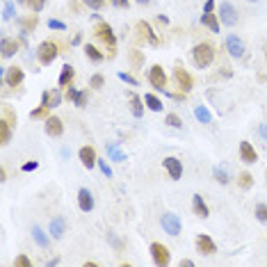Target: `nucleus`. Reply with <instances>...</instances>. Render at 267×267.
<instances>
[{
    "mask_svg": "<svg viewBox=\"0 0 267 267\" xmlns=\"http://www.w3.org/2000/svg\"><path fill=\"white\" fill-rule=\"evenodd\" d=\"M192 60H194V64L199 69H208L212 64V60H215V48L210 43H197L192 48Z\"/></svg>",
    "mask_w": 267,
    "mask_h": 267,
    "instance_id": "obj_1",
    "label": "nucleus"
},
{
    "mask_svg": "<svg viewBox=\"0 0 267 267\" xmlns=\"http://www.w3.org/2000/svg\"><path fill=\"white\" fill-rule=\"evenodd\" d=\"M57 53H60V46H57L55 41H41L39 48H37V60L41 64H53Z\"/></svg>",
    "mask_w": 267,
    "mask_h": 267,
    "instance_id": "obj_2",
    "label": "nucleus"
},
{
    "mask_svg": "<svg viewBox=\"0 0 267 267\" xmlns=\"http://www.w3.org/2000/svg\"><path fill=\"white\" fill-rule=\"evenodd\" d=\"M148 82L153 84L155 89L164 92V87H167V73H164V69H162L160 64H153L148 69Z\"/></svg>",
    "mask_w": 267,
    "mask_h": 267,
    "instance_id": "obj_3",
    "label": "nucleus"
},
{
    "mask_svg": "<svg viewBox=\"0 0 267 267\" xmlns=\"http://www.w3.org/2000/svg\"><path fill=\"white\" fill-rule=\"evenodd\" d=\"M174 80H176V84L181 87V92H183V94H187L192 87H194L192 76L187 73V69H183V66H176V69H174Z\"/></svg>",
    "mask_w": 267,
    "mask_h": 267,
    "instance_id": "obj_4",
    "label": "nucleus"
},
{
    "mask_svg": "<svg viewBox=\"0 0 267 267\" xmlns=\"http://www.w3.org/2000/svg\"><path fill=\"white\" fill-rule=\"evenodd\" d=\"M94 35L99 37L103 43H107V46H114V43H117V37H114L112 28H110L105 21H99V23H96V28H94Z\"/></svg>",
    "mask_w": 267,
    "mask_h": 267,
    "instance_id": "obj_5",
    "label": "nucleus"
},
{
    "mask_svg": "<svg viewBox=\"0 0 267 267\" xmlns=\"http://www.w3.org/2000/svg\"><path fill=\"white\" fill-rule=\"evenodd\" d=\"M135 30H137V39H140V41H146V43H151V46H158V37L153 35V28H151L146 21H137Z\"/></svg>",
    "mask_w": 267,
    "mask_h": 267,
    "instance_id": "obj_6",
    "label": "nucleus"
},
{
    "mask_svg": "<svg viewBox=\"0 0 267 267\" xmlns=\"http://www.w3.org/2000/svg\"><path fill=\"white\" fill-rule=\"evenodd\" d=\"M151 256H153V263L155 265H169V249L164 245H162V242H153V245H151Z\"/></svg>",
    "mask_w": 267,
    "mask_h": 267,
    "instance_id": "obj_7",
    "label": "nucleus"
},
{
    "mask_svg": "<svg viewBox=\"0 0 267 267\" xmlns=\"http://www.w3.org/2000/svg\"><path fill=\"white\" fill-rule=\"evenodd\" d=\"M162 228H164V233H169V235H178V233H181V219H178V215H174V212L162 215Z\"/></svg>",
    "mask_w": 267,
    "mask_h": 267,
    "instance_id": "obj_8",
    "label": "nucleus"
},
{
    "mask_svg": "<svg viewBox=\"0 0 267 267\" xmlns=\"http://www.w3.org/2000/svg\"><path fill=\"white\" fill-rule=\"evenodd\" d=\"M162 167L169 171V178L181 181V176H183V164H181L178 158H164V160H162Z\"/></svg>",
    "mask_w": 267,
    "mask_h": 267,
    "instance_id": "obj_9",
    "label": "nucleus"
},
{
    "mask_svg": "<svg viewBox=\"0 0 267 267\" xmlns=\"http://www.w3.org/2000/svg\"><path fill=\"white\" fill-rule=\"evenodd\" d=\"M219 21L224 23V25H235L238 12H235V7H233L231 2H222V7H219Z\"/></svg>",
    "mask_w": 267,
    "mask_h": 267,
    "instance_id": "obj_10",
    "label": "nucleus"
},
{
    "mask_svg": "<svg viewBox=\"0 0 267 267\" xmlns=\"http://www.w3.org/2000/svg\"><path fill=\"white\" fill-rule=\"evenodd\" d=\"M197 249H199V253H201V256H210V253L217 251V245L212 242L210 235L201 233V235L197 238Z\"/></svg>",
    "mask_w": 267,
    "mask_h": 267,
    "instance_id": "obj_11",
    "label": "nucleus"
},
{
    "mask_svg": "<svg viewBox=\"0 0 267 267\" xmlns=\"http://www.w3.org/2000/svg\"><path fill=\"white\" fill-rule=\"evenodd\" d=\"M80 162H82V167L92 169L99 164V158H96V151H94V146H82L80 148Z\"/></svg>",
    "mask_w": 267,
    "mask_h": 267,
    "instance_id": "obj_12",
    "label": "nucleus"
},
{
    "mask_svg": "<svg viewBox=\"0 0 267 267\" xmlns=\"http://www.w3.org/2000/svg\"><path fill=\"white\" fill-rule=\"evenodd\" d=\"M62 133H64L62 119H60V117H48V119H46V135H50V137H62Z\"/></svg>",
    "mask_w": 267,
    "mask_h": 267,
    "instance_id": "obj_13",
    "label": "nucleus"
},
{
    "mask_svg": "<svg viewBox=\"0 0 267 267\" xmlns=\"http://www.w3.org/2000/svg\"><path fill=\"white\" fill-rule=\"evenodd\" d=\"M240 158H242V162H246V164H253V162L258 160V153H256V148H253L249 142H240Z\"/></svg>",
    "mask_w": 267,
    "mask_h": 267,
    "instance_id": "obj_14",
    "label": "nucleus"
},
{
    "mask_svg": "<svg viewBox=\"0 0 267 267\" xmlns=\"http://www.w3.org/2000/svg\"><path fill=\"white\" fill-rule=\"evenodd\" d=\"M226 48H228V53H231L233 57H242V55H245V43L240 41L235 35L226 37Z\"/></svg>",
    "mask_w": 267,
    "mask_h": 267,
    "instance_id": "obj_15",
    "label": "nucleus"
},
{
    "mask_svg": "<svg viewBox=\"0 0 267 267\" xmlns=\"http://www.w3.org/2000/svg\"><path fill=\"white\" fill-rule=\"evenodd\" d=\"M5 82H7V87H19V84L23 82V69L9 66L7 73H5Z\"/></svg>",
    "mask_w": 267,
    "mask_h": 267,
    "instance_id": "obj_16",
    "label": "nucleus"
},
{
    "mask_svg": "<svg viewBox=\"0 0 267 267\" xmlns=\"http://www.w3.org/2000/svg\"><path fill=\"white\" fill-rule=\"evenodd\" d=\"M78 205H80V210H84V212L94 210V197H92V192L84 190V187L78 192Z\"/></svg>",
    "mask_w": 267,
    "mask_h": 267,
    "instance_id": "obj_17",
    "label": "nucleus"
},
{
    "mask_svg": "<svg viewBox=\"0 0 267 267\" xmlns=\"http://www.w3.org/2000/svg\"><path fill=\"white\" fill-rule=\"evenodd\" d=\"M192 208H194V212H197V217H201V219H205L208 215H210L204 197H199V194H194V199H192Z\"/></svg>",
    "mask_w": 267,
    "mask_h": 267,
    "instance_id": "obj_18",
    "label": "nucleus"
},
{
    "mask_svg": "<svg viewBox=\"0 0 267 267\" xmlns=\"http://www.w3.org/2000/svg\"><path fill=\"white\" fill-rule=\"evenodd\" d=\"M19 46L21 43L16 41V39H2V43H0V50H2V57H12L19 50Z\"/></svg>",
    "mask_w": 267,
    "mask_h": 267,
    "instance_id": "obj_19",
    "label": "nucleus"
},
{
    "mask_svg": "<svg viewBox=\"0 0 267 267\" xmlns=\"http://www.w3.org/2000/svg\"><path fill=\"white\" fill-rule=\"evenodd\" d=\"M9 140H12V123L5 119H0V144L7 146Z\"/></svg>",
    "mask_w": 267,
    "mask_h": 267,
    "instance_id": "obj_20",
    "label": "nucleus"
},
{
    "mask_svg": "<svg viewBox=\"0 0 267 267\" xmlns=\"http://www.w3.org/2000/svg\"><path fill=\"white\" fill-rule=\"evenodd\" d=\"M201 23H204L208 30H212V32H219V25H222V21L217 19V14H204V19H201Z\"/></svg>",
    "mask_w": 267,
    "mask_h": 267,
    "instance_id": "obj_21",
    "label": "nucleus"
},
{
    "mask_svg": "<svg viewBox=\"0 0 267 267\" xmlns=\"http://www.w3.org/2000/svg\"><path fill=\"white\" fill-rule=\"evenodd\" d=\"M50 235L55 240H60L64 235V217H55L50 222Z\"/></svg>",
    "mask_w": 267,
    "mask_h": 267,
    "instance_id": "obj_22",
    "label": "nucleus"
},
{
    "mask_svg": "<svg viewBox=\"0 0 267 267\" xmlns=\"http://www.w3.org/2000/svg\"><path fill=\"white\" fill-rule=\"evenodd\" d=\"M73 76H76V71L71 69L69 64H64L62 73H60V84H62V87H69V84L73 82Z\"/></svg>",
    "mask_w": 267,
    "mask_h": 267,
    "instance_id": "obj_23",
    "label": "nucleus"
},
{
    "mask_svg": "<svg viewBox=\"0 0 267 267\" xmlns=\"http://www.w3.org/2000/svg\"><path fill=\"white\" fill-rule=\"evenodd\" d=\"M21 28H23V32H25V35H28V32H32V30L37 28V25H39V16L37 14H32V16H28V19H21Z\"/></svg>",
    "mask_w": 267,
    "mask_h": 267,
    "instance_id": "obj_24",
    "label": "nucleus"
},
{
    "mask_svg": "<svg viewBox=\"0 0 267 267\" xmlns=\"http://www.w3.org/2000/svg\"><path fill=\"white\" fill-rule=\"evenodd\" d=\"M107 155L112 158V160H117V162H123L126 160V153L119 148V144L114 142V144H107Z\"/></svg>",
    "mask_w": 267,
    "mask_h": 267,
    "instance_id": "obj_25",
    "label": "nucleus"
},
{
    "mask_svg": "<svg viewBox=\"0 0 267 267\" xmlns=\"http://www.w3.org/2000/svg\"><path fill=\"white\" fill-rule=\"evenodd\" d=\"M194 117H197L201 123H210V121H212V114L208 112V107H205V105H197V107H194Z\"/></svg>",
    "mask_w": 267,
    "mask_h": 267,
    "instance_id": "obj_26",
    "label": "nucleus"
},
{
    "mask_svg": "<svg viewBox=\"0 0 267 267\" xmlns=\"http://www.w3.org/2000/svg\"><path fill=\"white\" fill-rule=\"evenodd\" d=\"M84 55L89 57L92 62H103V53H101L96 46H89V43H87V46H84Z\"/></svg>",
    "mask_w": 267,
    "mask_h": 267,
    "instance_id": "obj_27",
    "label": "nucleus"
},
{
    "mask_svg": "<svg viewBox=\"0 0 267 267\" xmlns=\"http://www.w3.org/2000/svg\"><path fill=\"white\" fill-rule=\"evenodd\" d=\"M130 110H133L135 117H142V114H144V105H142V99H140V96H135V94H130Z\"/></svg>",
    "mask_w": 267,
    "mask_h": 267,
    "instance_id": "obj_28",
    "label": "nucleus"
},
{
    "mask_svg": "<svg viewBox=\"0 0 267 267\" xmlns=\"http://www.w3.org/2000/svg\"><path fill=\"white\" fill-rule=\"evenodd\" d=\"M144 103H146L153 112H160L162 110V101L158 99V96H153V94H146V96H144Z\"/></svg>",
    "mask_w": 267,
    "mask_h": 267,
    "instance_id": "obj_29",
    "label": "nucleus"
},
{
    "mask_svg": "<svg viewBox=\"0 0 267 267\" xmlns=\"http://www.w3.org/2000/svg\"><path fill=\"white\" fill-rule=\"evenodd\" d=\"M251 183H253V176L249 174V171H242V174L238 176V185L242 187V190H249V187H251Z\"/></svg>",
    "mask_w": 267,
    "mask_h": 267,
    "instance_id": "obj_30",
    "label": "nucleus"
},
{
    "mask_svg": "<svg viewBox=\"0 0 267 267\" xmlns=\"http://www.w3.org/2000/svg\"><path fill=\"white\" fill-rule=\"evenodd\" d=\"M32 235H35V240H37V245H39V246H48V235H46L39 226L32 228Z\"/></svg>",
    "mask_w": 267,
    "mask_h": 267,
    "instance_id": "obj_31",
    "label": "nucleus"
},
{
    "mask_svg": "<svg viewBox=\"0 0 267 267\" xmlns=\"http://www.w3.org/2000/svg\"><path fill=\"white\" fill-rule=\"evenodd\" d=\"M48 110H50V107L41 103V107L32 110V112H30V117H32V119H48Z\"/></svg>",
    "mask_w": 267,
    "mask_h": 267,
    "instance_id": "obj_32",
    "label": "nucleus"
},
{
    "mask_svg": "<svg viewBox=\"0 0 267 267\" xmlns=\"http://www.w3.org/2000/svg\"><path fill=\"white\" fill-rule=\"evenodd\" d=\"M212 176H215V178H217V181H219L222 185L228 183V174H226V169H224V167H215V169H212Z\"/></svg>",
    "mask_w": 267,
    "mask_h": 267,
    "instance_id": "obj_33",
    "label": "nucleus"
},
{
    "mask_svg": "<svg viewBox=\"0 0 267 267\" xmlns=\"http://www.w3.org/2000/svg\"><path fill=\"white\" fill-rule=\"evenodd\" d=\"M14 12H16L14 2H12V0H7V2H5V7H2V19H5V21L14 19Z\"/></svg>",
    "mask_w": 267,
    "mask_h": 267,
    "instance_id": "obj_34",
    "label": "nucleus"
},
{
    "mask_svg": "<svg viewBox=\"0 0 267 267\" xmlns=\"http://www.w3.org/2000/svg\"><path fill=\"white\" fill-rule=\"evenodd\" d=\"M256 217H258V222L267 224V204H258V205H256Z\"/></svg>",
    "mask_w": 267,
    "mask_h": 267,
    "instance_id": "obj_35",
    "label": "nucleus"
},
{
    "mask_svg": "<svg viewBox=\"0 0 267 267\" xmlns=\"http://www.w3.org/2000/svg\"><path fill=\"white\" fill-rule=\"evenodd\" d=\"M2 119L5 121H9V123H12V126H16V114H14V110H12V107H2Z\"/></svg>",
    "mask_w": 267,
    "mask_h": 267,
    "instance_id": "obj_36",
    "label": "nucleus"
},
{
    "mask_svg": "<svg viewBox=\"0 0 267 267\" xmlns=\"http://www.w3.org/2000/svg\"><path fill=\"white\" fill-rule=\"evenodd\" d=\"M130 62H133L135 69H140L142 64H144V55H142L140 50H133V53H130Z\"/></svg>",
    "mask_w": 267,
    "mask_h": 267,
    "instance_id": "obj_37",
    "label": "nucleus"
},
{
    "mask_svg": "<svg viewBox=\"0 0 267 267\" xmlns=\"http://www.w3.org/2000/svg\"><path fill=\"white\" fill-rule=\"evenodd\" d=\"M43 5H46V0H28V7L32 9L35 14H37V12H41Z\"/></svg>",
    "mask_w": 267,
    "mask_h": 267,
    "instance_id": "obj_38",
    "label": "nucleus"
},
{
    "mask_svg": "<svg viewBox=\"0 0 267 267\" xmlns=\"http://www.w3.org/2000/svg\"><path fill=\"white\" fill-rule=\"evenodd\" d=\"M82 2L89 9H103V7H105V0H82Z\"/></svg>",
    "mask_w": 267,
    "mask_h": 267,
    "instance_id": "obj_39",
    "label": "nucleus"
},
{
    "mask_svg": "<svg viewBox=\"0 0 267 267\" xmlns=\"http://www.w3.org/2000/svg\"><path fill=\"white\" fill-rule=\"evenodd\" d=\"M167 123H169L171 128H181V126H183L181 117H176V114H167Z\"/></svg>",
    "mask_w": 267,
    "mask_h": 267,
    "instance_id": "obj_40",
    "label": "nucleus"
},
{
    "mask_svg": "<svg viewBox=\"0 0 267 267\" xmlns=\"http://www.w3.org/2000/svg\"><path fill=\"white\" fill-rule=\"evenodd\" d=\"M89 87H92V89H101V87H103V76H101V73H96V76L89 80Z\"/></svg>",
    "mask_w": 267,
    "mask_h": 267,
    "instance_id": "obj_41",
    "label": "nucleus"
},
{
    "mask_svg": "<svg viewBox=\"0 0 267 267\" xmlns=\"http://www.w3.org/2000/svg\"><path fill=\"white\" fill-rule=\"evenodd\" d=\"M73 105H78V107L87 105V92H78V99L73 101Z\"/></svg>",
    "mask_w": 267,
    "mask_h": 267,
    "instance_id": "obj_42",
    "label": "nucleus"
},
{
    "mask_svg": "<svg viewBox=\"0 0 267 267\" xmlns=\"http://www.w3.org/2000/svg\"><path fill=\"white\" fill-rule=\"evenodd\" d=\"M60 101H62V94H60V92H50V101H48V105H50V107L60 105Z\"/></svg>",
    "mask_w": 267,
    "mask_h": 267,
    "instance_id": "obj_43",
    "label": "nucleus"
},
{
    "mask_svg": "<svg viewBox=\"0 0 267 267\" xmlns=\"http://www.w3.org/2000/svg\"><path fill=\"white\" fill-rule=\"evenodd\" d=\"M14 265L16 267H30V258H28V256H16Z\"/></svg>",
    "mask_w": 267,
    "mask_h": 267,
    "instance_id": "obj_44",
    "label": "nucleus"
},
{
    "mask_svg": "<svg viewBox=\"0 0 267 267\" xmlns=\"http://www.w3.org/2000/svg\"><path fill=\"white\" fill-rule=\"evenodd\" d=\"M64 96H66V101H76V99H78V89L69 84V87H66V94H64Z\"/></svg>",
    "mask_w": 267,
    "mask_h": 267,
    "instance_id": "obj_45",
    "label": "nucleus"
},
{
    "mask_svg": "<svg viewBox=\"0 0 267 267\" xmlns=\"http://www.w3.org/2000/svg\"><path fill=\"white\" fill-rule=\"evenodd\" d=\"M48 25H50V30H66V25L62 21H55V19H50Z\"/></svg>",
    "mask_w": 267,
    "mask_h": 267,
    "instance_id": "obj_46",
    "label": "nucleus"
},
{
    "mask_svg": "<svg viewBox=\"0 0 267 267\" xmlns=\"http://www.w3.org/2000/svg\"><path fill=\"white\" fill-rule=\"evenodd\" d=\"M119 78H121V80H123V82L133 84V87H135V84H137V80H135L133 76H128V73H123V71H121V73H119Z\"/></svg>",
    "mask_w": 267,
    "mask_h": 267,
    "instance_id": "obj_47",
    "label": "nucleus"
},
{
    "mask_svg": "<svg viewBox=\"0 0 267 267\" xmlns=\"http://www.w3.org/2000/svg\"><path fill=\"white\" fill-rule=\"evenodd\" d=\"M99 167H101V171H103V174H105V176H107V178H110V176H112V169L107 167V162L99 160Z\"/></svg>",
    "mask_w": 267,
    "mask_h": 267,
    "instance_id": "obj_48",
    "label": "nucleus"
},
{
    "mask_svg": "<svg viewBox=\"0 0 267 267\" xmlns=\"http://www.w3.org/2000/svg\"><path fill=\"white\" fill-rule=\"evenodd\" d=\"M37 167H39V162H37V160H35V162H25V164H23V167H21V169H23V171H35V169H37Z\"/></svg>",
    "mask_w": 267,
    "mask_h": 267,
    "instance_id": "obj_49",
    "label": "nucleus"
},
{
    "mask_svg": "<svg viewBox=\"0 0 267 267\" xmlns=\"http://www.w3.org/2000/svg\"><path fill=\"white\" fill-rule=\"evenodd\" d=\"M212 9H215V0H205V5H204V12H205V14H210Z\"/></svg>",
    "mask_w": 267,
    "mask_h": 267,
    "instance_id": "obj_50",
    "label": "nucleus"
},
{
    "mask_svg": "<svg viewBox=\"0 0 267 267\" xmlns=\"http://www.w3.org/2000/svg\"><path fill=\"white\" fill-rule=\"evenodd\" d=\"M114 5H119V7H128V0H114Z\"/></svg>",
    "mask_w": 267,
    "mask_h": 267,
    "instance_id": "obj_51",
    "label": "nucleus"
},
{
    "mask_svg": "<svg viewBox=\"0 0 267 267\" xmlns=\"http://www.w3.org/2000/svg\"><path fill=\"white\" fill-rule=\"evenodd\" d=\"M260 135L267 140V123H263V126H260Z\"/></svg>",
    "mask_w": 267,
    "mask_h": 267,
    "instance_id": "obj_52",
    "label": "nucleus"
},
{
    "mask_svg": "<svg viewBox=\"0 0 267 267\" xmlns=\"http://www.w3.org/2000/svg\"><path fill=\"white\" fill-rule=\"evenodd\" d=\"M0 181H2V183L7 181V171H5V169H0Z\"/></svg>",
    "mask_w": 267,
    "mask_h": 267,
    "instance_id": "obj_53",
    "label": "nucleus"
},
{
    "mask_svg": "<svg viewBox=\"0 0 267 267\" xmlns=\"http://www.w3.org/2000/svg\"><path fill=\"white\" fill-rule=\"evenodd\" d=\"M137 2H140V5H146V2H151V0H137Z\"/></svg>",
    "mask_w": 267,
    "mask_h": 267,
    "instance_id": "obj_54",
    "label": "nucleus"
},
{
    "mask_svg": "<svg viewBox=\"0 0 267 267\" xmlns=\"http://www.w3.org/2000/svg\"><path fill=\"white\" fill-rule=\"evenodd\" d=\"M19 2H28V0H19Z\"/></svg>",
    "mask_w": 267,
    "mask_h": 267,
    "instance_id": "obj_55",
    "label": "nucleus"
},
{
    "mask_svg": "<svg viewBox=\"0 0 267 267\" xmlns=\"http://www.w3.org/2000/svg\"><path fill=\"white\" fill-rule=\"evenodd\" d=\"M251 2H256V0H251Z\"/></svg>",
    "mask_w": 267,
    "mask_h": 267,
    "instance_id": "obj_56",
    "label": "nucleus"
},
{
    "mask_svg": "<svg viewBox=\"0 0 267 267\" xmlns=\"http://www.w3.org/2000/svg\"><path fill=\"white\" fill-rule=\"evenodd\" d=\"M265 57H267V53H265Z\"/></svg>",
    "mask_w": 267,
    "mask_h": 267,
    "instance_id": "obj_57",
    "label": "nucleus"
}]
</instances>
